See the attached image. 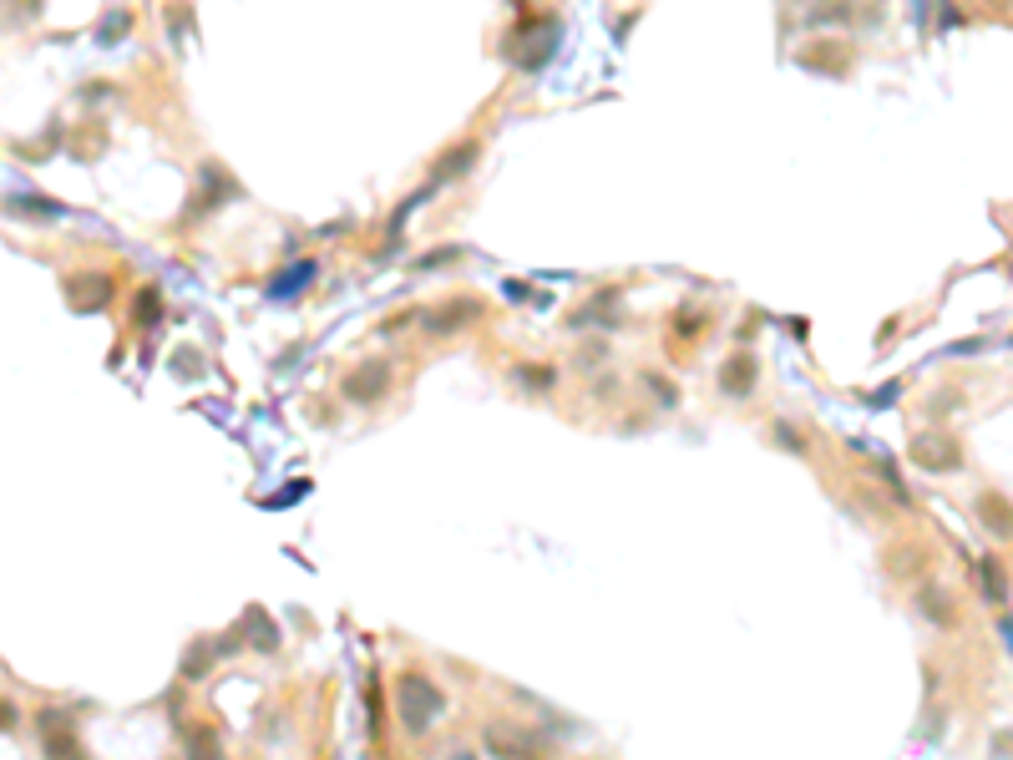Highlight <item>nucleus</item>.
I'll return each instance as SVG.
<instances>
[{
	"label": "nucleus",
	"mask_w": 1013,
	"mask_h": 760,
	"mask_svg": "<svg viewBox=\"0 0 1013 760\" xmlns=\"http://www.w3.org/2000/svg\"><path fill=\"white\" fill-rule=\"evenodd\" d=\"M517 380H522V386H537V391H548V386H553V370H537V365H522V370H517Z\"/></svg>",
	"instance_id": "9"
},
{
	"label": "nucleus",
	"mask_w": 1013,
	"mask_h": 760,
	"mask_svg": "<svg viewBox=\"0 0 1013 760\" xmlns=\"http://www.w3.org/2000/svg\"><path fill=\"white\" fill-rule=\"evenodd\" d=\"M912 462L927 467V472H948V467H958V446L948 436H938V431H927V436L912 441Z\"/></svg>",
	"instance_id": "3"
},
{
	"label": "nucleus",
	"mask_w": 1013,
	"mask_h": 760,
	"mask_svg": "<svg viewBox=\"0 0 1013 760\" xmlns=\"http://www.w3.org/2000/svg\"><path fill=\"white\" fill-rule=\"evenodd\" d=\"M472 163H477V142H461V147H456V152H451V158H441V168H436V173H431V183H426V193H436V188H441V183H446V178H456V173H466V168H472Z\"/></svg>",
	"instance_id": "5"
},
{
	"label": "nucleus",
	"mask_w": 1013,
	"mask_h": 760,
	"mask_svg": "<svg viewBox=\"0 0 1013 760\" xmlns=\"http://www.w3.org/2000/svg\"><path fill=\"white\" fill-rule=\"evenodd\" d=\"M1003 588H1008V583H1003V563L988 558V563H983V598H988V603H1003V598H1008Z\"/></svg>",
	"instance_id": "7"
},
{
	"label": "nucleus",
	"mask_w": 1013,
	"mask_h": 760,
	"mask_svg": "<svg viewBox=\"0 0 1013 760\" xmlns=\"http://www.w3.org/2000/svg\"><path fill=\"white\" fill-rule=\"evenodd\" d=\"M289 269H294V274H284V279H274V284H269L274 294H289V289H299V284H309V279H315V264H309V259H304V264H289Z\"/></svg>",
	"instance_id": "8"
},
{
	"label": "nucleus",
	"mask_w": 1013,
	"mask_h": 760,
	"mask_svg": "<svg viewBox=\"0 0 1013 760\" xmlns=\"http://www.w3.org/2000/svg\"><path fill=\"white\" fill-rule=\"evenodd\" d=\"M477 315H482V299H446V304H436V310L426 315V330L446 335V330H461L466 320H477Z\"/></svg>",
	"instance_id": "4"
},
{
	"label": "nucleus",
	"mask_w": 1013,
	"mask_h": 760,
	"mask_svg": "<svg viewBox=\"0 0 1013 760\" xmlns=\"http://www.w3.org/2000/svg\"><path fill=\"white\" fill-rule=\"evenodd\" d=\"M983 522L988 527H998V538L1008 532V517H1003V502H993V497H983Z\"/></svg>",
	"instance_id": "10"
},
{
	"label": "nucleus",
	"mask_w": 1013,
	"mask_h": 760,
	"mask_svg": "<svg viewBox=\"0 0 1013 760\" xmlns=\"http://www.w3.org/2000/svg\"><path fill=\"white\" fill-rule=\"evenodd\" d=\"M137 320H142V325H152V320H158V294H152V289H147V294H137Z\"/></svg>",
	"instance_id": "11"
},
{
	"label": "nucleus",
	"mask_w": 1013,
	"mask_h": 760,
	"mask_svg": "<svg viewBox=\"0 0 1013 760\" xmlns=\"http://www.w3.org/2000/svg\"><path fill=\"white\" fill-rule=\"evenodd\" d=\"M396 710H401V725H406L411 735H421V730H431V725L441 720L446 695L436 690V684H431L426 674L406 669V674L396 679Z\"/></svg>",
	"instance_id": "1"
},
{
	"label": "nucleus",
	"mask_w": 1013,
	"mask_h": 760,
	"mask_svg": "<svg viewBox=\"0 0 1013 760\" xmlns=\"http://www.w3.org/2000/svg\"><path fill=\"white\" fill-rule=\"evenodd\" d=\"M755 386V365H750V355H735L725 370H720V391L725 396H745Z\"/></svg>",
	"instance_id": "6"
},
{
	"label": "nucleus",
	"mask_w": 1013,
	"mask_h": 760,
	"mask_svg": "<svg viewBox=\"0 0 1013 760\" xmlns=\"http://www.w3.org/2000/svg\"><path fill=\"white\" fill-rule=\"evenodd\" d=\"M340 391H345V401H355V406L380 401L385 391H391V365H385V360H365V365H355V370L340 380Z\"/></svg>",
	"instance_id": "2"
}]
</instances>
